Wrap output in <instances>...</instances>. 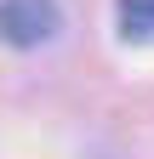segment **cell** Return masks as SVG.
Instances as JSON below:
<instances>
[{"instance_id":"2","label":"cell","mask_w":154,"mask_h":159,"mask_svg":"<svg viewBox=\"0 0 154 159\" xmlns=\"http://www.w3.org/2000/svg\"><path fill=\"white\" fill-rule=\"evenodd\" d=\"M120 40L126 46H154V0H120Z\"/></svg>"},{"instance_id":"1","label":"cell","mask_w":154,"mask_h":159,"mask_svg":"<svg viewBox=\"0 0 154 159\" xmlns=\"http://www.w3.org/2000/svg\"><path fill=\"white\" fill-rule=\"evenodd\" d=\"M57 34V0H0V40L34 51Z\"/></svg>"}]
</instances>
